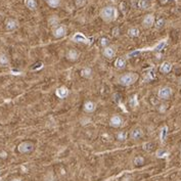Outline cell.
<instances>
[{"label":"cell","instance_id":"obj_36","mask_svg":"<svg viewBox=\"0 0 181 181\" xmlns=\"http://www.w3.org/2000/svg\"><path fill=\"white\" fill-rule=\"evenodd\" d=\"M11 181H22V180H21L20 178H15V179H12Z\"/></svg>","mask_w":181,"mask_h":181},{"label":"cell","instance_id":"obj_30","mask_svg":"<svg viewBox=\"0 0 181 181\" xmlns=\"http://www.w3.org/2000/svg\"><path fill=\"white\" fill-rule=\"evenodd\" d=\"M164 24H165V21L163 20V19H160V20H158L157 23H156V28H157V29H161V28H163Z\"/></svg>","mask_w":181,"mask_h":181},{"label":"cell","instance_id":"obj_13","mask_svg":"<svg viewBox=\"0 0 181 181\" xmlns=\"http://www.w3.org/2000/svg\"><path fill=\"white\" fill-rule=\"evenodd\" d=\"M17 27V21L12 20V19H9V20L6 21V30H7V31H12V30H15Z\"/></svg>","mask_w":181,"mask_h":181},{"label":"cell","instance_id":"obj_35","mask_svg":"<svg viewBox=\"0 0 181 181\" xmlns=\"http://www.w3.org/2000/svg\"><path fill=\"white\" fill-rule=\"evenodd\" d=\"M0 156H1V158H6V152H1V154H0Z\"/></svg>","mask_w":181,"mask_h":181},{"label":"cell","instance_id":"obj_24","mask_svg":"<svg viewBox=\"0 0 181 181\" xmlns=\"http://www.w3.org/2000/svg\"><path fill=\"white\" fill-rule=\"evenodd\" d=\"M91 74L92 73H91V70L89 68H85L81 71V75H82L83 77H85V78H90Z\"/></svg>","mask_w":181,"mask_h":181},{"label":"cell","instance_id":"obj_16","mask_svg":"<svg viewBox=\"0 0 181 181\" xmlns=\"http://www.w3.org/2000/svg\"><path fill=\"white\" fill-rule=\"evenodd\" d=\"M137 6H138V8H140V9H147V8L149 7L148 0H138Z\"/></svg>","mask_w":181,"mask_h":181},{"label":"cell","instance_id":"obj_34","mask_svg":"<svg viewBox=\"0 0 181 181\" xmlns=\"http://www.w3.org/2000/svg\"><path fill=\"white\" fill-rule=\"evenodd\" d=\"M152 143H145V144H144V149H145V150H150V149L152 148Z\"/></svg>","mask_w":181,"mask_h":181},{"label":"cell","instance_id":"obj_28","mask_svg":"<svg viewBox=\"0 0 181 181\" xmlns=\"http://www.w3.org/2000/svg\"><path fill=\"white\" fill-rule=\"evenodd\" d=\"M117 138L120 141H124L126 138H127V134H126V132H119L117 134Z\"/></svg>","mask_w":181,"mask_h":181},{"label":"cell","instance_id":"obj_15","mask_svg":"<svg viewBox=\"0 0 181 181\" xmlns=\"http://www.w3.org/2000/svg\"><path fill=\"white\" fill-rule=\"evenodd\" d=\"M95 110V103L92 102V101H87L84 104V110L87 112V113H92L93 110Z\"/></svg>","mask_w":181,"mask_h":181},{"label":"cell","instance_id":"obj_9","mask_svg":"<svg viewBox=\"0 0 181 181\" xmlns=\"http://www.w3.org/2000/svg\"><path fill=\"white\" fill-rule=\"evenodd\" d=\"M130 136L134 140L139 139V138H141V137L143 136V131H142V129H140V128H135V129H133L132 131H131Z\"/></svg>","mask_w":181,"mask_h":181},{"label":"cell","instance_id":"obj_17","mask_svg":"<svg viewBox=\"0 0 181 181\" xmlns=\"http://www.w3.org/2000/svg\"><path fill=\"white\" fill-rule=\"evenodd\" d=\"M25 4L30 10H35L37 7V3L35 0H25Z\"/></svg>","mask_w":181,"mask_h":181},{"label":"cell","instance_id":"obj_33","mask_svg":"<svg viewBox=\"0 0 181 181\" xmlns=\"http://www.w3.org/2000/svg\"><path fill=\"white\" fill-rule=\"evenodd\" d=\"M86 1H87V0H76V5L79 6V7H81V6H83V5L85 4Z\"/></svg>","mask_w":181,"mask_h":181},{"label":"cell","instance_id":"obj_25","mask_svg":"<svg viewBox=\"0 0 181 181\" xmlns=\"http://www.w3.org/2000/svg\"><path fill=\"white\" fill-rule=\"evenodd\" d=\"M129 104H130V106H132V108H135V106H137V105H138V100H137V95H133L132 97L130 98Z\"/></svg>","mask_w":181,"mask_h":181},{"label":"cell","instance_id":"obj_6","mask_svg":"<svg viewBox=\"0 0 181 181\" xmlns=\"http://www.w3.org/2000/svg\"><path fill=\"white\" fill-rule=\"evenodd\" d=\"M122 124H123V120L120 116H113V117L110 118V125L112 127L118 128V127H120V126H122Z\"/></svg>","mask_w":181,"mask_h":181},{"label":"cell","instance_id":"obj_14","mask_svg":"<svg viewBox=\"0 0 181 181\" xmlns=\"http://www.w3.org/2000/svg\"><path fill=\"white\" fill-rule=\"evenodd\" d=\"M116 51L114 47H105L104 50H103V54H104L105 57H108V59H112V57L115 55Z\"/></svg>","mask_w":181,"mask_h":181},{"label":"cell","instance_id":"obj_2","mask_svg":"<svg viewBox=\"0 0 181 181\" xmlns=\"http://www.w3.org/2000/svg\"><path fill=\"white\" fill-rule=\"evenodd\" d=\"M138 79V75L135 73H127L123 75V76L120 77L119 79V82H120L121 85H124V86H130L134 84L135 82L137 81Z\"/></svg>","mask_w":181,"mask_h":181},{"label":"cell","instance_id":"obj_18","mask_svg":"<svg viewBox=\"0 0 181 181\" xmlns=\"http://www.w3.org/2000/svg\"><path fill=\"white\" fill-rule=\"evenodd\" d=\"M115 66L117 69H124L125 66H126V61H125V59H123V57H119V59H117V61H115Z\"/></svg>","mask_w":181,"mask_h":181},{"label":"cell","instance_id":"obj_1","mask_svg":"<svg viewBox=\"0 0 181 181\" xmlns=\"http://www.w3.org/2000/svg\"><path fill=\"white\" fill-rule=\"evenodd\" d=\"M100 17L105 22H114L118 17V10L114 6H105L101 9Z\"/></svg>","mask_w":181,"mask_h":181},{"label":"cell","instance_id":"obj_32","mask_svg":"<svg viewBox=\"0 0 181 181\" xmlns=\"http://www.w3.org/2000/svg\"><path fill=\"white\" fill-rule=\"evenodd\" d=\"M112 33H113V36H115V37L119 36V34H120V29H119L118 27H115L113 29V31H112Z\"/></svg>","mask_w":181,"mask_h":181},{"label":"cell","instance_id":"obj_31","mask_svg":"<svg viewBox=\"0 0 181 181\" xmlns=\"http://www.w3.org/2000/svg\"><path fill=\"white\" fill-rule=\"evenodd\" d=\"M100 44H101V46H103V47L106 46V45L108 44V38H105V37H102V38L100 39Z\"/></svg>","mask_w":181,"mask_h":181},{"label":"cell","instance_id":"obj_29","mask_svg":"<svg viewBox=\"0 0 181 181\" xmlns=\"http://www.w3.org/2000/svg\"><path fill=\"white\" fill-rule=\"evenodd\" d=\"M168 156V152L166 150H163V149H159L157 152V157L158 158H165Z\"/></svg>","mask_w":181,"mask_h":181},{"label":"cell","instance_id":"obj_27","mask_svg":"<svg viewBox=\"0 0 181 181\" xmlns=\"http://www.w3.org/2000/svg\"><path fill=\"white\" fill-rule=\"evenodd\" d=\"M144 163V159L142 157H136L134 159V164L136 165V166H140V165H142Z\"/></svg>","mask_w":181,"mask_h":181},{"label":"cell","instance_id":"obj_7","mask_svg":"<svg viewBox=\"0 0 181 181\" xmlns=\"http://www.w3.org/2000/svg\"><path fill=\"white\" fill-rule=\"evenodd\" d=\"M67 34V29L65 26H59L57 28H55L53 31V36L57 38H61Z\"/></svg>","mask_w":181,"mask_h":181},{"label":"cell","instance_id":"obj_37","mask_svg":"<svg viewBox=\"0 0 181 181\" xmlns=\"http://www.w3.org/2000/svg\"><path fill=\"white\" fill-rule=\"evenodd\" d=\"M167 1H168V0H161V2H162V3H166Z\"/></svg>","mask_w":181,"mask_h":181},{"label":"cell","instance_id":"obj_4","mask_svg":"<svg viewBox=\"0 0 181 181\" xmlns=\"http://www.w3.org/2000/svg\"><path fill=\"white\" fill-rule=\"evenodd\" d=\"M158 95L161 99H168L170 96L172 95V89L170 87H163L159 90V93Z\"/></svg>","mask_w":181,"mask_h":181},{"label":"cell","instance_id":"obj_19","mask_svg":"<svg viewBox=\"0 0 181 181\" xmlns=\"http://www.w3.org/2000/svg\"><path fill=\"white\" fill-rule=\"evenodd\" d=\"M166 44H167L166 40H162V41H160L156 46L152 47V48H149L148 50H158V51H160V50H162V49L166 46Z\"/></svg>","mask_w":181,"mask_h":181},{"label":"cell","instance_id":"obj_22","mask_svg":"<svg viewBox=\"0 0 181 181\" xmlns=\"http://www.w3.org/2000/svg\"><path fill=\"white\" fill-rule=\"evenodd\" d=\"M139 34L140 32L137 28H131V29H129V31H128V35H129L130 37H138Z\"/></svg>","mask_w":181,"mask_h":181},{"label":"cell","instance_id":"obj_23","mask_svg":"<svg viewBox=\"0 0 181 181\" xmlns=\"http://www.w3.org/2000/svg\"><path fill=\"white\" fill-rule=\"evenodd\" d=\"M46 2L48 3V5L50 7L55 8L61 4V0H46Z\"/></svg>","mask_w":181,"mask_h":181},{"label":"cell","instance_id":"obj_12","mask_svg":"<svg viewBox=\"0 0 181 181\" xmlns=\"http://www.w3.org/2000/svg\"><path fill=\"white\" fill-rule=\"evenodd\" d=\"M78 57L79 53L75 49H70L68 51V53H67V59H70V61H76V59H78Z\"/></svg>","mask_w":181,"mask_h":181},{"label":"cell","instance_id":"obj_11","mask_svg":"<svg viewBox=\"0 0 181 181\" xmlns=\"http://www.w3.org/2000/svg\"><path fill=\"white\" fill-rule=\"evenodd\" d=\"M171 70H172V64L169 63V61H165V63H163V64L161 65V67H160V71L164 74L170 73Z\"/></svg>","mask_w":181,"mask_h":181},{"label":"cell","instance_id":"obj_38","mask_svg":"<svg viewBox=\"0 0 181 181\" xmlns=\"http://www.w3.org/2000/svg\"><path fill=\"white\" fill-rule=\"evenodd\" d=\"M179 82H180V83H179V84H180V85H181V79H180V80H179Z\"/></svg>","mask_w":181,"mask_h":181},{"label":"cell","instance_id":"obj_5","mask_svg":"<svg viewBox=\"0 0 181 181\" xmlns=\"http://www.w3.org/2000/svg\"><path fill=\"white\" fill-rule=\"evenodd\" d=\"M72 39H73V41L78 42V43H84V44H90V41H89V39L87 38V37L84 36V35L82 34V33H76V34H75L73 37H72Z\"/></svg>","mask_w":181,"mask_h":181},{"label":"cell","instance_id":"obj_10","mask_svg":"<svg viewBox=\"0 0 181 181\" xmlns=\"http://www.w3.org/2000/svg\"><path fill=\"white\" fill-rule=\"evenodd\" d=\"M154 23V17L152 15H147L143 19V26L145 28H150Z\"/></svg>","mask_w":181,"mask_h":181},{"label":"cell","instance_id":"obj_8","mask_svg":"<svg viewBox=\"0 0 181 181\" xmlns=\"http://www.w3.org/2000/svg\"><path fill=\"white\" fill-rule=\"evenodd\" d=\"M55 94H57V97L59 98H66L67 96L69 95V90L67 87H65V86H63V87H59V88L57 89V91H55Z\"/></svg>","mask_w":181,"mask_h":181},{"label":"cell","instance_id":"obj_3","mask_svg":"<svg viewBox=\"0 0 181 181\" xmlns=\"http://www.w3.org/2000/svg\"><path fill=\"white\" fill-rule=\"evenodd\" d=\"M17 149H19V152H22V154H28V152H31L33 149H34V144H33L32 142L24 141L22 142L21 144H19Z\"/></svg>","mask_w":181,"mask_h":181},{"label":"cell","instance_id":"obj_21","mask_svg":"<svg viewBox=\"0 0 181 181\" xmlns=\"http://www.w3.org/2000/svg\"><path fill=\"white\" fill-rule=\"evenodd\" d=\"M167 134H168V127L167 126H164L161 130V134H160V138H161L162 142H165V139H166Z\"/></svg>","mask_w":181,"mask_h":181},{"label":"cell","instance_id":"obj_26","mask_svg":"<svg viewBox=\"0 0 181 181\" xmlns=\"http://www.w3.org/2000/svg\"><path fill=\"white\" fill-rule=\"evenodd\" d=\"M8 64V57L5 55V54L1 53L0 54V65H2V66H4V65H7Z\"/></svg>","mask_w":181,"mask_h":181},{"label":"cell","instance_id":"obj_20","mask_svg":"<svg viewBox=\"0 0 181 181\" xmlns=\"http://www.w3.org/2000/svg\"><path fill=\"white\" fill-rule=\"evenodd\" d=\"M154 76H156V69H154V68H150L148 71H147L146 77H145V80H146V81L152 80V79L154 78Z\"/></svg>","mask_w":181,"mask_h":181}]
</instances>
